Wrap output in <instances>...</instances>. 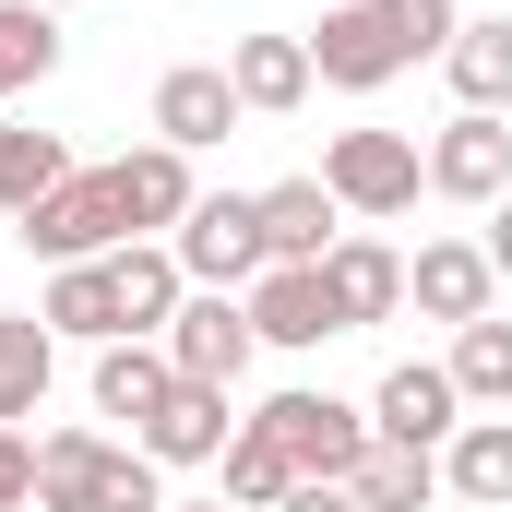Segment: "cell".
Wrapping results in <instances>:
<instances>
[{
  "label": "cell",
  "instance_id": "cell-32",
  "mask_svg": "<svg viewBox=\"0 0 512 512\" xmlns=\"http://www.w3.org/2000/svg\"><path fill=\"white\" fill-rule=\"evenodd\" d=\"M167 512H227V501H167Z\"/></svg>",
  "mask_w": 512,
  "mask_h": 512
},
{
  "label": "cell",
  "instance_id": "cell-33",
  "mask_svg": "<svg viewBox=\"0 0 512 512\" xmlns=\"http://www.w3.org/2000/svg\"><path fill=\"white\" fill-rule=\"evenodd\" d=\"M48 12H72V0H48Z\"/></svg>",
  "mask_w": 512,
  "mask_h": 512
},
{
  "label": "cell",
  "instance_id": "cell-9",
  "mask_svg": "<svg viewBox=\"0 0 512 512\" xmlns=\"http://www.w3.org/2000/svg\"><path fill=\"white\" fill-rule=\"evenodd\" d=\"M429 191H441V203H501V191H512V120L453 108L441 143H429Z\"/></svg>",
  "mask_w": 512,
  "mask_h": 512
},
{
  "label": "cell",
  "instance_id": "cell-16",
  "mask_svg": "<svg viewBox=\"0 0 512 512\" xmlns=\"http://www.w3.org/2000/svg\"><path fill=\"white\" fill-rule=\"evenodd\" d=\"M322 286H334L346 334H370V322L405 310V251H382V239H334V251H322Z\"/></svg>",
  "mask_w": 512,
  "mask_h": 512
},
{
  "label": "cell",
  "instance_id": "cell-4",
  "mask_svg": "<svg viewBox=\"0 0 512 512\" xmlns=\"http://www.w3.org/2000/svg\"><path fill=\"white\" fill-rule=\"evenodd\" d=\"M12 239L48 262V274H60V262H108V251H131L120 179H108V167H72V179H60V191H48L36 215H12Z\"/></svg>",
  "mask_w": 512,
  "mask_h": 512
},
{
  "label": "cell",
  "instance_id": "cell-26",
  "mask_svg": "<svg viewBox=\"0 0 512 512\" xmlns=\"http://www.w3.org/2000/svg\"><path fill=\"white\" fill-rule=\"evenodd\" d=\"M370 512H429L441 501V453H405V441H370V465L346 477Z\"/></svg>",
  "mask_w": 512,
  "mask_h": 512
},
{
  "label": "cell",
  "instance_id": "cell-12",
  "mask_svg": "<svg viewBox=\"0 0 512 512\" xmlns=\"http://www.w3.org/2000/svg\"><path fill=\"white\" fill-rule=\"evenodd\" d=\"M239 120H251V108H239V84H227V60H179V72L155 84V143H179V155H203V143H227Z\"/></svg>",
  "mask_w": 512,
  "mask_h": 512
},
{
  "label": "cell",
  "instance_id": "cell-1",
  "mask_svg": "<svg viewBox=\"0 0 512 512\" xmlns=\"http://www.w3.org/2000/svg\"><path fill=\"white\" fill-rule=\"evenodd\" d=\"M453 36H465V0H334V12L310 24V72H322L334 96H382L393 72L441 60Z\"/></svg>",
  "mask_w": 512,
  "mask_h": 512
},
{
  "label": "cell",
  "instance_id": "cell-7",
  "mask_svg": "<svg viewBox=\"0 0 512 512\" xmlns=\"http://www.w3.org/2000/svg\"><path fill=\"white\" fill-rule=\"evenodd\" d=\"M155 346H167V370H179V382H215V393H239V370L262 358L251 298H227V286H191V298H179V322H167Z\"/></svg>",
  "mask_w": 512,
  "mask_h": 512
},
{
  "label": "cell",
  "instance_id": "cell-2",
  "mask_svg": "<svg viewBox=\"0 0 512 512\" xmlns=\"http://www.w3.org/2000/svg\"><path fill=\"white\" fill-rule=\"evenodd\" d=\"M36 512H167V465L108 429H48L36 441Z\"/></svg>",
  "mask_w": 512,
  "mask_h": 512
},
{
  "label": "cell",
  "instance_id": "cell-24",
  "mask_svg": "<svg viewBox=\"0 0 512 512\" xmlns=\"http://www.w3.org/2000/svg\"><path fill=\"white\" fill-rule=\"evenodd\" d=\"M60 179H72V143H60V131L0 120V215H36V203H48Z\"/></svg>",
  "mask_w": 512,
  "mask_h": 512
},
{
  "label": "cell",
  "instance_id": "cell-5",
  "mask_svg": "<svg viewBox=\"0 0 512 512\" xmlns=\"http://www.w3.org/2000/svg\"><path fill=\"white\" fill-rule=\"evenodd\" d=\"M322 191L346 203V215H370V227H393L417 191H429V155L405 143V131H334L322 143Z\"/></svg>",
  "mask_w": 512,
  "mask_h": 512
},
{
  "label": "cell",
  "instance_id": "cell-15",
  "mask_svg": "<svg viewBox=\"0 0 512 512\" xmlns=\"http://www.w3.org/2000/svg\"><path fill=\"white\" fill-rule=\"evenodd\" d=\"M227 84H239V108L251 120H286V108H310V36H239L227 48Z\"/></svg>",
  "mask_w": 512,
  "mask_h": 512
},
{
  "label": "cell",
  "instance_id": "cell-20",
  "mask_svg": "<svg viewBox=\"0 0 512 512\" xmlns=\"http://www.w3.org/2000/svg\"><path fill=\"white\" fill-rule=\"evenodd\" d=\"M108 286H120V322H131V334H167V322H179V298H191V274H179V251H167V239L108 251Z\"/></svg>",
  "mask_w": 512,
  "mask_h": 512
},
{
  "label": "cell",
  "instance_id": "cell-3",
  "mask_svg": "<svg viewBox=\"0 0 512 512\" xmlns=\"http://www.w3.org/2000/svg\"><path fill=\"white\" fill-rule=\"evenodd\" d=\"M251 429L298 465V477H358V465H370V441H382V429H370V405H334V393H310V382H298V393H262Z\"/></svg>",
  "mask_w": 512,
  "mask_h": 512
},
{
  "label": "cell",
  "instance_id": "cell-6",
  "mask_svg": "<svg viewBox=\"0 0 512 512\" xmlns=\"http://www.w3.org/2000/svg\"><path fill=\"white\" fill-rule=\"evenodd\" d=\"M167 251H179V274H191V286H227V298H251L262 286V203L251 191H203V203H191V215H179V239H167Z\"/></svg>",
  "mask_w": 512,
  "mask_h": 512
},
{
  "label": "cell",
  "instance_id": "cell-28",
  "mask_svg": "<svg viewBox=\"0 0 512 512\" xmlns=\"http://www.w3.org/2000/svg\"><path fill=\"white\" fill-rule=\"evenodd\" d=\"M441 370H453V393H465V405H512V322H501V310H489V322H465Z\"/></svg>",
  "mask_w": 512,
  "mask_h": 512
},
{
  "label": "cell",
  "instance_id": "cell-13",
  "mask_svg": "<svg viewBox=\"0 0 512 512\" xmlns=\"http://www.w3.org/2000/svg\"><path fill=\"white\" fill-rule=\"evenodd\" d=\"M108 179H120L131 239H179V215L203 203V191H191V155H179V143H131V155H108Z\"/></svg>",
  "mask_w": 512,
  "mask_h": 512
},
{
  "label": "cell",
  "instance_id": "cell-29",
  "mask_svg": "<svg viewBox=\"0 0 512 512\" xmlns=\"http://www.w3.org/2000/svg\"><path fill=\"white\" fill-rule=\"evenodd\" d=\"M0 512H36V441L0 429Z\"/></svg>",
  "mask_w": 512,
  "mask_h": 512
},
{
  "label": "cell",
  "instance_id": "cell-18",
  "mask_svg": "<svg viewBox=\"0 0 512 512\" xmlns=\"http://www.w3.org/2000/svg\"><path fill=\"white\" fill-rule=\"evenodd\" d=\"M36 322L60 334V346H120V286H108V262H60L48 274V298H36Z\"/></svg>",
  "mask_w": 512,
  "mask_h": 512
},
{
  "label": "cell",
  "instance_id": "cell-23",
  "mask_svg": "<svg viewBox=\"0 0 512 512\" xmlns=\"http://www.w3.org/2000/svg\"><path fill=\"white\" fill-rule=\"evenodd\" d=\"M441 72H453V96H465V108H489V120H501V108H512V12L465 24V36L441 48Z\"/></svg>",
  "mask_w": 512,
  "mask_h": 512
},
{
  "label": "cell",
  "instance_id": "cell-11",
  "mask_svg": "<svg viewBox=\"0 0 512 512\" xmlns=\"http://www.w3.org/2000/svg\"><path fill=\"white\" fill-rule=\"evenodd\" d=\"M405 298L429 310V322H489V298H501V262H489V239H429V251L405 262Z\"/></svg>",
  "mask_w": 512,
  "mask_h": 512
},
{
  "label": "cell",
  "instance_id": "cell-30",
  "mask_svg": "<svg viewBox=\"0 0 512 512\" xmlns=\"http://www.w3.org/2000/svg\"><path fill=\"white\" fill-rule=\"evenodd\" d=\"M274 512H370V501H358L346 477H298V489H286V501H274Z\"/></svg>",
  "mask_w": 512,
  "mask_h": 512
},
{
  "label": "cell",
  "instance_id": "cell-17",
  "mask_svg": "<svg viewBox=\"0 0 512 512\" xmlns=\"http://www.w3.org/2000/svg\"><path fill=\"white\" fill-rule=\"evenodd\" d=\"M262 203V251L274 262H322L334 239H346V203L322 191V179H274V191H251Z\"/></svg>",
  "mask_w": 512,
  "mask_h": 512
},
{
  "label": "cell",
  "instance_id": "cell-22",
  "mask_svg": "<svg viewBox=\"0 0 512 512\" xmlns=\"http://www.w3.org/2000/svg\"><path fill=\"white\" fill-rule=\"evenodd\" d=\"M48 370H60V334L36 310H0V429H24L48 405Z\"/></svg>",
  "mask_w": 512,
  "mask_h": 512
},
{
  "label": "cell",
  "instance_id": "cell-31",
  "mask_svg": "<svg viewBox=\"0 0 512 512\" xmlns=\"http://www.w3.org/2000/svg\"><path fill=\"white\" fill-rule=\"evenodd\" d=\"M489 262H501V286H512V191L489 203Z\"/></svg>",
  "mask_w": 512,
  "mask_h": 512
},
{
  "label": "cell",
  "instance_id": "cell-21",
  "mask_svg": "<svg viewBox=\"0 0 512 512\" xmlns=\"http://www.w3.org/2000/svg\"><path fill=\"white\" fill-rule=\"evenodd\" d=\"M167 393H179V370H167V346H155V334H120V346H96V417H131V429H143Z\"/></svg>",
  "mask_w": 512,
  "mask_h": 512
},
{
  "label": "cell",
  "instance_id": "cell-27",
  "mask_svg": "<svg viewBox=\"0 0 512 512\" xmlns=\"http://www.w3.org/2000/svg\"><path fill=\"white\" fill-rule=\"evenodd\" d=\"M215 477H227V512H274V501H286V489H298V465H286V453L262 441L251 417H239V441L215 453Z\"/></svg>",
  "mask_w": 512,
  "mask_h": 512
},
{
  "label": "cell",
  "instance_id": "cell-19",
  "mask_svg": "<svg viewBox=\"0 0 512 512\" xmlns=\"http://www.w3.org/2000/svg\"><path fill=\"white\" fill-rule=\"evenodd\" d=\"M441 489L477 501V512H512V417H465L441 441Z\"/></svg>",
  "mask_w": 512,
  "mask_h": 512
},
{
  "label": "cell",
  "instance_id": "cell-14",
  "mask_svg": "<svg viewBox=\"0 0 512 512\" xmlns=\"http://www.w3.org/2000/svg\"><path fill=\"white\" fill-rule=\"evenodd\" d=\"M131 441H143L155 465H215V453L239 441V405H227L215 382H179L167 405H155V417H143V429H131Z\"/></svg>",
  "mask_w": 512,
  "mask_h": 512
},
{
  "label": "cell",
  "instance_id": "cell-10",
  "mask_svg": "<svg viewBox=\"0 0 512 512\" xmlns=\"http://www.w3.org/2000/svg\"><path fill=\"white\" fill-rule=\"evenodd\" d=\"M251 334H262V346H286V358L346 334V310H334L322 262H262V286H251Z\"/></svg>",
  "mask_w": 512,
  "mask_h": 512
},
{
  "label": "cell",
  "instance_id": "cell-8",
  "mask_svg": "<svg viewBox=\"0 0 512 512\" xmlns=\"http://www.w3.org/2000/svg\"><path fill=\"white\" fill-rule=\"evenodd\" d=\"M370 429H382V441H405V453H441V441L465 429V393H453V370H441V358H405V370H382V393H370Z\"/></svg>",
  "mask_w": 512,
  "mask_h": 512
},
{
  "label": "cell",
  "instance_id": "cell-25",
  "mask_svg": "<svg viewBox=\"0 0 512 512\" xmlns=\"http://www.w3.org/2000/svg\"><path fill=\"white\" fill-rule=\"evenodd\" d=\"M60 72V12L48 0H0V96H36Z\"/></svg>",
  "mask_w": 512,
  "mask_h": 512
}]
</instances>
